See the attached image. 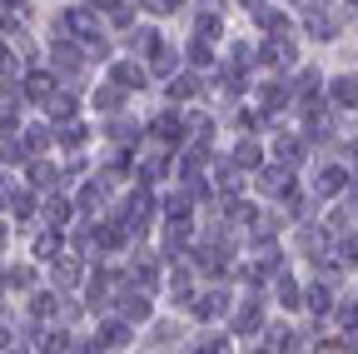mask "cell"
<instances>
[{
	"label": "cell",
	"mask_w": 358,
	"mask_h": 354,
	"mask_svg": "<svg viewBox=\"0 0 358 354\" xmlns=\"http://www.w3.org/2000/svg\"><path fill=\"white\" fill-rule=\"evenodd\" d=\"M234 299H239L234 285H204V290L189 299L185 320H189L194 329H224V325H229V315H234Z\"/></svg>",
	"instance_id": "6da1fadb"
},
{
	"label": "cell",
	"mask_w": 358,
	"mask_h": 354,
	"mask_svg": "<svg viewBox=\"0 0 358 354\" xmlns=\"http://www.w3.org/2000/svg\"><path fill=\"white\" fill-rule=\"evenodd\" d=\"M239 354H274V349H268V344L259 339V344H239Z\"/></svg>",
	"instance_id": "9c48e42d"
},
{
	"label": "cell",
	"mask_w": 358,
	"mask_h": 354,
	"mask_svg": "<svg viewBox=\"0 0 358 354\" xmlns=\"http://www.w3.org/2000/svg\"><path fill=\"white\" fill-rule=\"evenodd\" d=\"M224 160L254 180V175L268 165V135H224Z\"/></svg>",
	"instance_id": "3957f363"
},
{
	"label": "cell",
	"mask_w": 358,
	"mask_h": 354,
	"mask_svg": "<svg viewBox=\"0 0 358 354\" xmlns=\"http://www.w3.org/2000/svg\"><path fill=\"white\" fill-rule=\"evenodd\" d=\"M90 270H95L90 259H80V254H60L50 270H45V285H50L55 294H80L85 280H90Z\"/></svg>",
	"instance_id": "277c9868"
},
{
	"label": "cell",
	"mask_w": 358,
	"mask_h": 354,
	"mask_svg": "<svg viewBox=\"0 0 358 354\" xmlns=\"http://www.w3.org/2000/svg\"><path fill=\"white\" fill-rule=\"evenodd\" d=\"M25 105H15V100H0V140H15L20 130H25Z\"/></svg>",
	"instance_id": "ba28073f"
},
{
	"label": "cell",
	"mask_w": 358,
	"mask_h": 354,
	"mask_svg": "<svg viewBox=\"0 0 358 354\" xmlns=\"http://www.w3.org/2000/svg\"><path fill=\"white\" fill-rule=\"evenodd\" d=\"M185 354H239V339L229 329H194Z\"/></svg>",
	"instance_id": "8992f818"
},
{
	"label": "cell",
	"mask_w": 358,
	"mask_h": 354,
	"mask_svg": "<svg viewBox=\"0 0 358 354\" xmlns=\"http://www.w3.org/2000/svg\"><path fill=\"white\" fill-rule=\"evenodd\" d=\"M129 354H150V349H129Z\"/></svg>",
	"instance_id": "30bf717a"
},
{
	"label": "cell",
	"mask_w": 358,
	"mask_h": 354,
	"mask_svg": "<svg viewBox=\"0 0 358 354\" xmlns=\"http://www.w3.org/2000/svg\"><path fill=\"white\" fill-rule=\"evenodd\" d=\"M20 140H25V150H30L35 160H40V155H60V150H55V125L45 120V115H30V120H25Z\"/></svg>",
	"instance_id": "5b68a950"
},
{
	"label": "cell",
	"mask_w": 358,
	"mask_h": 354,
	"mask_svg": "<svg viewBox=\"0 0 358 354\" xmlns=\"http://www.w3.org/2000/svg\"><path fill=\"white\" fill-rule=\"evenodd\" d=\"M189 11H194V0H140V15L155 25H164L174 15H189Z\"/></svg>",
	"instance_id": "52a82bcc"
},
{
	"label": "cell",
	"mask_w": 358,
	"mask_h": 354,
	"mask_svg": "<svg viewBox=\"0 0 358 354\" xmlns=\"http://www.w3.org/2000/svg\"><path fill=\"white\" fill-rule=\"evenodd\" d=\"M90 334H95V349L100 354H129V349H140V325H129L120 315L90 320Z\"/></svg>",
	"instance_id": "7a4b0ae2"
}]
</instances>
